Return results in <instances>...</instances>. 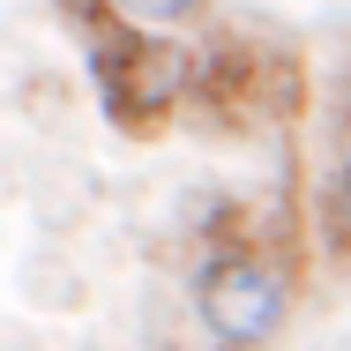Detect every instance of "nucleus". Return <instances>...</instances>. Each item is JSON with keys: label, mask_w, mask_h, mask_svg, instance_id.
Listing matches in <instances>:
<instances>
[{"label": "nucleus", "mask_w": 351, "mask_h": 351, "mask_svg": "<svg viewBox=\"0 0 351 351\" xmlns=\"http://www.w3.org/2000/svg\"><path fill=\"white\" fill-rule=\"evenodd\" d=\"M337 217H344V232H351V157H344V172H337Z\"/></svg>", "instance_id": "20e7f679"}, {"label": "nucleus", "mask_w": 351, "mask_h": 351, "mask_svg": "<svg viewBox=\"0 0 351 351\" xmlns=\"http://www.w3.org/2000/svg\"><path fill=\"white\" fill-rule=\"evenodd\" d=\"M105 23H128V30H187L202 15V0H97Z\"/></svg>", "instance_id": "7ed1b4c3"}, {"label": "nucleus", "mask_w": 351, "mask_h": 351, "mask_svg": "<svg viewBox=\"0 0 351 351\" xmlns=\"http://www.w3.org/2000/svg\"><path fill=\"white\" fill-rule=\"evenodd\" d=\"M90 68H97V97L120 128H157L187 105L195 90V53L172 38V30H128V23H105L90 38Z\"/></svg>", "instance_id": "f03ea898"}, {"label": "nucleus", "mask_w": 351, "mask_h": 351, "mask_svg": "<svg viewBox=\"0 0 351 351\" xmlns=\"http://www.w3.org/2000/svg\"><path fill=\"white\" fill-rule=\"evenodd\" d=\"M291 314V269L262 239H217L195 269V322L217 351H262Z\"/></svg>", "instance_id": "f257e3e1"}]
</instances>
